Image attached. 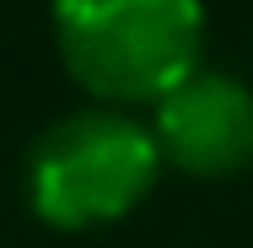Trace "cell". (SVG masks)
<instances>
[{"mask_svg":"<svg viewBox=\"0 0 253 248\" xmlns=\"http://www.w3.org/2000/svg\"><path fill=\"white\" fill-rule=\"evenodd\" d=\"M54 33L76 81L102 98H167L194 76L200 0H54Z\"/></svg>","mask_w":253,"mask_h":248,"instance_id":"6da1fadb","label":"cell"},{"mask_svg":"<svg viewBox=\"0 0 253 248\" xmlns=\"http://www.w3.org/2000/svg\"><path fill=\"white\" fill-rule=\"evenodd\" d=\"M156 178V141L119 113H65L38 135L27 156V195L33 210L54 227L113 221Z\"/></svg>","mask_w":253,"mask_h":248,"instance_id":"7a4b0ae2","label":"cell"},{"mask_svg":"<svg viewBox=\"0 0 253 248\" xmlns=\"http://www.w3.org/2000/svg\"><path fill=\"white\" fill-rule=\"evenodd\" d=\"M156 141L189 173H232L253 156V92L237 76L194 70L156 102Z\"/></svg>","mask_w":253,"mask_h":248,"instance_id":"3957f363","label":"cell"}]
</instances>
